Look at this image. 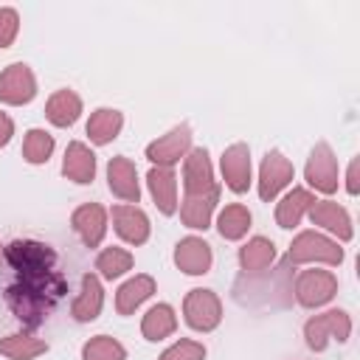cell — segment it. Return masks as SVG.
<instances>
[{"mask_svg":"<svg viewBox=\"0 0 360 360\" xmlns=\"http://www.w3.org/2000/svg\"><path fill=\"white\" fill-rule=\"evenodd\" d=\"M82 112V98L73 90H56L48 104H45V115L53 127H70Z\"/></svg>","mask_w":360,"mask_h":360,"instance_id":"7402d4cb","label":"cell"},{"mask_svg":"<svg viewBox=\"0 0 360 360\" xmlns=\"http://www.w3.org/2000/svg\"><path fill=\"white\" fill-rule=\"evenodd\" d=\"M68 292L65 278L56 270L48 273H31V276H17L14 284L6 290V301L17 321H22L28 329H37L59 304V298Z\"/></svg>","mask_w":360,"mask_h":360,"instance_id":"6da1fadb","label":"cell"},{"mask_svg":"<svg viewBox=\"0 0 360 360\" xmlns=\"http://www.w3.org/2000/svg\"><path fill=\"white\" fill-rule=\"evenodd\" d=\"M115 231L129 245H143L149 239V219L138 205H115L112 208Z\"/></svg>","mask_w":360,"mask_h":360,"instance_id":"e0dca14e","label":"cell"},{"mask_svg":"<svg viewBox=\"0 0 360 360\" xmlns=\"http://www.w3.org/2000/svg\"><path fill=\"white\" fill-rule=\"evenodd\" d=\"M352 335V318L343 312V309H329V312H321L315 318H309L304 323V338H307V346L315 349V352H323L329 338H335L338 343H346Z\"/></svg>","mask_w":360,"mask_h":360,"instance_id":"277c9868","label":"cell"},{"mask_svg":"<svg viewBox=\"0 0 360 360\" xmlns=\"http://www.w3.org/2000/svg\"><path fill=\"white\" fill-rule=\"evenodd\" d=\"M307 183L323 194H332L338 191V158L332 155L329 143H315V149L309 152V160H307Z\"/></svg>","mask_w":360,"mask_h":360,"instance_id":"52a82bcc","label":"cell"},{"mask_svg":"<svg viewBox=\"0 0 360 360\" xmlns=\"http://www.w3.org/2000/svg\"><path fill=\"white\" fill-rule=\"evenodd\" d=\"M146 183H149L155 205L163 214H174L177 211V177H174V172L166 169V166H155L146 174Z\"/></svg>","mask_w":360,"mask_h":360,"instance_id":"d6986e66","label":"cell"},{"mask_svg":"<svg viewBox=\"0 0 360 360\" xmlns=\"http://www.w3.org/2000/svg\"><path fill=\"white\" fill-rule=\"evenodd\" d=\"M121 127H124V115H121L118 110L101 107V110H96V112L90 115V121H87V135H90L93 143L104 146V143H110L112 138H118Z\"/></svg>","mask_w":360,"mask_h":360,"instance_id":"603a6c76","label":"cell"},{"mask_svg":"<svg viewBox=\"0 0 360 360\" xmlns=\"http://www.w3.org/2000/svg\"><path fill=\"white\" fill-rule=\"evenodd\" d=\"M183 312H186V323L197 332H211L222 321L219 298L211 290H191L183 301Z\"/></svg>","mask_w":360,"mask_h":360,"instance_id":"8992f818","label":"cell"},{"mask_svg":"<svg viewBox=\"0 0 360 360\" xmlns=\"http://www.w3.org/2000/svg\"><path fill=\"white\" fill-rule=\"evenodd\" d=\"M11 135H14V124L6 112H0V146H6L11 141Z\"/></svg>","mask_w":360,"mask_h":360,"instance_id":"e575fe53","label":"cell"},{"mask_svg":"<svg viewBox=\"0 0 360 360\" xmlns=\"http://www.w3.org/2000/svg\"><path fill=\"white\" fill-rule=\"evenodd\" d=\"M107 186L115 197L127 200V202H138L141 200V186H138V169L129 158L118 155L110 158L107 163Z\"/></svg>","mask_w":360,"mask_h":360,"instance_id":"4fadbf2b","label":"cell"},{"mask_svg":"<svg viewBox=\"0 0 360 360\" xmlns=\"http://www.w3.org/2000/svg\"><path fill=\"white\" fill-rule=\"evenodd\" d=\"M315 202V197L307 188H292L278 205H276V222L281 228H295L301 222V217L309 211V205Z\"/></svg>","mask_w":360,"mask_h":360,"instance_id":"cb8c5ba5","label":"cell"},{"mask_svg":"<svg viewBox=\"0 0 360 360\" xmlns=\"http://www.w3.org/2000/svg\"><path fill=\"white\" fill-rule=\"evenodd\" d=\"M0 256H3V245H0Z\"/></svg>","mask_w":360,"mask_h":360,"instance_id":"d590c367","label":"cell"},{"mask_svg":"<svg viewBox=\"0 0 360 360\" xmlns=\"http://www.w3.org/2000/svg\"><path fill=\"white\" fill-rule=\"evenodd\" d=\"M82 360H127V349L115 338L98 335V338H90L84 343Z\"/></svg>","mask_w":360,"mask_h":360,"instance_id":"f546056e","label":"cell"},{"mask_svg":"<svg viewBox=\"0 0 360 360\" xmlns=\"http://www.w3.org/2000/svg\"><path fill=\"white\" fill-rule=\"evenodd\" d=\"M48 352V343L45 340H37L31 335H8V338H0V354L11 357V360H31L37 354Z\"/></svg>","mask_w":360,"mask_h":360,"instance_id":"4316f807","label":"cell"},{"mask_svg":"<svg viewBox=\"0 0 360 360\" xmlns=\"http://www.w3.org/2000/svg\"><path fill=\"white\" fill-rule=\"evenodd\" d=\"M37 96V79L28 65L14 62L0 73V101L6 104H28Z\"/></svg>","mask_w":360,"mask_h":360,"instance_id":"9c48e42d","label":"cell"},{"mask_svg":"<svg viewBox=\"0 0 360 360\" xmlns=\"http://www.w3.org/2000/svg\"><path fill=\"white\" fill-rule=\"evenodd\" d=\"M53 152V135H48L45 129H28L25 132V141H22V158L34 166L39 163H48Z\"/></svg>","mask_w":360,"mask_h":360,"instance_id":"f1b7e54d","label":"cell"},{"mask_svg":"<svg viewBox=\"0 0 360 360\" xmlns=\"http://www.w3.org/2000/svg\"><path fill=\"white\" fill-rule=\"evenodd\" d=\"M62 174L73 183H93L96 177V155L82 143V141H70L65 149V160H62Z\"/></svg>","mask_w":360,"mask_h":360,"instance_id":"ac0fdd59","label":"cell"},{"mask_svg":"<svg viewBox=\"0 0 360 360\" xmlns=\"http://www.w3.org/2000/svg\"><path fill=\"white\" fill-rule=\"evenodd\" d=\"M217 228H219V233L225 239H242L248 233V228H250V211L245 205H239V202L225 205L219 219H217Z\"/></svg>","mask_w":360,"mask_h":360,"instance_id":"83f0119b","label":"cell"},{"mask_svg":"<svg viewBox=\"0 0 360 360\" xmlns=\"http://www.w3.org/2000/svg\"><path fill=\"white\" fill-rule=\"evenodd\" d=\"M309 219L332 233H338L340 242H349L352 239V219H349V211L332 200H315L309 205Z\"/></svg>","mask_w":360,"mask_h":360,"instance_id":"2e32d148","label":"cell"},{"mask_svg":"<svg viewBox=\"0 0 360 360\" xmlns=\"http://www.w3.org/2000/svg\"><path fill=\"white\" fill-rule=\"evenodd\" d=\"M70 225H73V231L82 236V242L87 248H98L104 233H107V211L98 202H84V205H79L73 211Z\"/></svg>","mask_w":360,"mask_h":360,"instance_id":"5bb4252c","label":"cell"},{"mask_svg":"<svg viewBox=\"0 0 360 360\" xmlns=\"http://www.w3.org/2000/svg\"><path fill=\"white\" fill-rule=\"evenodd\" d=\"M20 28V17L14 8H0V48H8L17 37Z\"/></svg>","mask_w":360,"mask_h":360,"instance_id":"d6a6232c","label":"cell"},{"mask_svg":"<svg viewBox=\"0 0 360 360\" xmlns=\"http://www.w3.org/2000/svg\"><path fill=\"white\" fill-rule=\"evenodd\" d=\"M222 177H225V186L236 194L248 191L250 188V149L248 143H233L222 152Z\"/></svg>","mask_w":360,"mask_h":360,"instance_id":"7c38bea8","label":"cell"},{"mask_svg":"<svg viewBox=\"0 0 360 360\" xmlns=\"http://www.w3.org/2000/svg\"><path fill=\"white\" fill-rule=\"evenodd\" d=\"M3 256L17 270V276L48 273L56 264V250L45 242H34V239H14L11 245L3 248Z\"/></svg>","mask_w":360,"mask_h":360,"instance_id":"3957f363","label":"cell"},{"mask_svg":"<svg viewBox=\"0 0 360 360\" xmlns=\"http://www.w3.org/2000/svg\"><path fill=\"white\" fill-rule=\"evenodd\" d=\"M132 267V253L124 250V248H107L98 253L96 259V270L104 276V278H118L121 273H127Z\"/></svg>","mask_w":360,"mask_h":360,"instance_id":"4dcf8cb0","label":"cell"},{"mask_svg":"<svg viewBox=\"0 0 360 360\" xmlns=\"http://www.w3.org/2000/svg\"><path fill=\"white\" fill-rule=\"evenodd\" d=\"M276 259V245L264 236H253L248 245L239 248V264L245 273H262Z\"/></svg>","mask_w":360,"mask_h":360,"instance_id":"d4e9b609","label":"cell"},{"mask_svg":"<svg viewBox=\"0 0 360 360\" xmlns=\"http://www.w3.org/2000/svg\"><path fill=\"white\" fill-rule=\"evenodd\" d=\"M183 188H186V200L180 208V219L186 228H208L211 225V214L214 205L219 200V186L214 180V169L208 160V152L191 149L186 155L183 163Z\"/></svg>","mask_w":360,"mask_h":360,"instance_id":"7a4b0ae2","label":"cell"},{"mask_svg":"<svg viewBox=\"0 0 360 360\" xmlns=\"http://www.w3.org/2000/svg\"><path fill=\"white\" fill-rule=\"evenodd\" d=\"M357 169H360V160L354 158V160L349 163V177H346V188H349V194H357V191H360V180H357Z\"/></svg>","mask_w":360,"mask_h":360,"instance_id":"836d02e7","label":"cell"},{"mask_svg":"<svg viewBox=\"0 0 360 360\" xmlns=\"http://www.w3.org/2000/svg\"><path fill=\"white\" fill-rule=\"evenodd\" d=\"M191 146V127L188 124H180L174 127L172 132H166L163 138H158L155 143L146 146V158L155 163V166H166L172 169V163H177Z\"/></svg>","mask_w":360,"mask_h":360,"instance_id":"30bf717a","label":"cell"},{"mask_svg":"<svg viewBox=\"0 0 360 360\" xmlns=\"http://www.w3.org/2000/svg\"><path fill=\"white\" fill-rule=\"evenodd\" d=\"M292 174H295L292 163H290L278 149L267 152L264 160H262V169H259V197H262L264 202L273 200V197L292 180Z\"/></svg>","mask_w":360,"mask_h":360,"instance_id":"8fae6325","label":"cell"},{"mask_svg":"<svg viewBox=\"0 0 360 360\" xmlns=\"http://www.w3.org/2000/svg\"><path fill=\"white\" fill-rule=\"evenodd\" d=\"M202 357H205V346L197 340H177L172 349L160 354V360H202Z\"/></svg>","mask_w":360,"mask_h":360,"instance_id":"1f68e13d","label":"cell"},{"mask_svg":"<svg viewBox=\"0 0 360 360\" xmlns=\"http://www.w3.org/2000/svg\"><path fill=\"white\" fill-rule=\"evenodd\" d=\"M290 264H304V262H326V264H340L343 262V248H338V242L315 233V231H304L292 239L290 245Z\"/></svg>","mask_w":360,"mask_h":360,"instance_id":"5b68a950","label":"cell"},{"mask_svg":"<svg viewBox=\"0 0 360 360\" xmlns=\"http://www.w3.org/2000/svg\"><path fill=\"white\" fill-rule=\"evenodd\" d=\"M174 264L188 276H202L211 270V245L200 236H186L174 248Z\"/></svg>","mask_w":360,"mask_h":360,"instance_id":"9a60e30c","label":"cell"},{"mask_svg":"<svg viewBox=\"0 0 360 360\" xmlns=\"http://www.w3.org/2000/svg\"><path fill=\"white\" fill-rule=\"evenodd\" d=\"M174 329H177V318H174V309H172L169 304L152 307V309L143 315V321H141V332H143L146 340H163V338H169Z\"/></svg>","mask_w":360,"mask_h":360,"instance_id":"484cf974","label":"cell"},{"mask_svg":"<svg viewBox=\"0 0 360 360\" xmlns=\"http://www.w3.org/2000/svg\"><path fill=\"white\" fill-rule=\"evenodd\" d=\"M101 304H104L101 281H98L93 273H87V276L82 278V292H79V298L73 301V318L82 321V323L96 321L98 312H101Z\"/></svg>","mask_w":360,"mask_h":360,"instance_id":"ffe728a7","label":"cell"},{"mask_svg":"<svg viewBox=\"0 0 360 360\" xmlns=\"http://www.w3.org/2000/svg\"><path fill=\"white\" fill-rule=\"evenodd\" d=\"M338 292V278L329 270H304L295 281V298L301 307H321Z\"/></svg>","mask_w":360,"mask_h":360,"instance_id":"ba28073f","label":"cell"},{"mask_svg":"<svg viewBox=\"0 0 360 360\" xmlns=\"http://www.w3.org/2000/svg\"><path fill=\"white\" fill-rule=\"evenodd\" d=\"M152 292H155V278H152V276H135V278H129L127 284L118 287V292H115V309H118L121 315H129V312H135Z\"/></svg>","mask_w":360,"mask_h":360,"instance_id":"44dd1931","label":"cell"}]
</instances>
